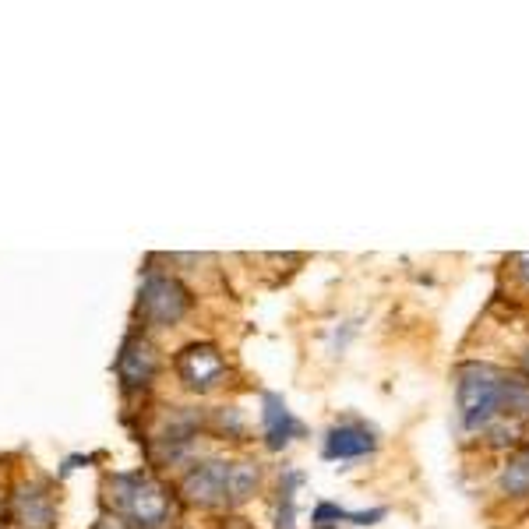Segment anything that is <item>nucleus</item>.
Instances as JSON below:
<instances>
[{
    "instance_id": "obj_1",
    "label": "nucleus",
    "mask_w": 529,
    "mask_h": 529,
    "mask_svg": "<svg viewBox=\"0 0 529 529\" xmlns=\"http://www.w3.org/2000/svg\"><path fill=\"white\" fill-rule=\"evenodd\" d=\"M110 491L113 501H117V512L138 529H159L173 512L170 491L156 480H149L145 473H120L110 484Z\"/></svg>"
},
{
    "instance_id": "obj_2",
    "label": "nucleus",
    "mask_w": 529,
    "mask_h": 529,
    "mask_svg": "<svg viewBox=\"0 0 529 529\" xmlns=\"http://www.w3.org/2000/svg\"><path fill=\"white\" fill-rule=\"evenodd\" d=\"M505 374L487 364H466L459 371V417L466 431H484L501 413Z\"/></svg>"
},
{
    "instance_id": "obj_3",
    "label": "nucleus",
    "mask_w": 529,
    "mask_h": 529,
    "mask_svg": "<svg viewBox=\"0 0 529 529\" xmlns=\"http://www.w3.org/2000/svg\"><path fill=\"white\" fill-rule=\"evenodd\" d=\"M138 311H142V318L152 321V325H177V321L191 311V293H187L173 276H149L142 283Z\"/></svg>"
},
{
    "instance_id": "obj_4",
    "label": "nucleus",
    "mask_w": 529,
    "mask_h": 529,
    "mask_svg": "<svg viewBox=\"0 0 529 529\" xmlns=\"http://www.w3.org/2000/svg\"><path fill=\"white\" fill-rule=\"evenodd\" d=\"M177 374L187 388H194V392H209V388H216L219 381H223L226 360L216 346L194 343L177 353Z\"/></svg>"
},
{
    "instance_id": "obj_5",
    "label": "nucleus",
    "mask_w": 529,
    "mask_h": 529,
    "mask_svg": "<svg viewBox=\"0 0 529 529\" xmlns=\"http://www.w3.org/2000/svg\"><path fill=\"white\" fill-rule=\"evenodd\" d=\"M156 371H159V357H156V350H152L149 339H142V336L127 339L124 350H120V357H117V374H120V381H124V388H149Z\"/></svg>"
},
{
    "instance_id": "obj_6",
    "label": "nucleus",
    "mask_w": 529,
    "mask_h": 529,
    "mask_svg": "<svg viewBox=\"0 0 529 529\" xmlns=\"http://www.w3.org/2000/svg\"><path fill=\"white\" fill-rule=\"evenodd\" d=\"M226 480H230V466L219 459L202 462V466H194L191 473L184 477V498L191 505H219L226 501Z\"/></svg>"
},
{
    "instance_id": "obj_7",
    "label": "nucleus",
    "mask_w": 529,
    "mask_h": 529,
    "mask_svg": "<svg viewBox=\"0 0 529 529\" xmlns=\"http://www.w3.org/2000/svg\"><path fill=\"white\" fill-rule=\"evenodd\" d=\"M378 448L371 427L364 424H339L325 434V459H360Z\"/></svg>"
},
{
    "instance_id": "obj_8",
    "label": "nucleus",
    "mask_w": 529,
    "mask_h": 529,
    "mask_svg": "<svg viewBox=\"0 0 529 529\" xmlns=\"http://www.w3.org/2000/svg\"><path fill=\"white\" fill-rule=\"evenodd\" d=\"M300 434V424L293 420V413L286 410V403L279 395H265V438L269 448H286Z\"/></svg>"
},
{
    "instance_id": "obj_9",
    "label": "nucleus",
    "mask_w": 529,
    "mask_h": 529,
    "mask_svg": "<svg viewBox=\"0 0 529 529\" xmlns=\"http://www.w3.org/2000/svg\"><path fill=\"white\" fill-rule=\"evenodd\" d=\"M15 515L25 529H50L53 526V501L39 487H22L15 498Z\"/></svg>"
},
{
    "instance_id": "obj_10",
    "label": "nucleus",
    "mask_w": 529,
    "mask_h": 529,
    "mask_svg": "<svg viewBox=\"0 0 529 529\" xmlns=\"http://www.w3.org/2000/svg\"><path fill=\"white\" fill-rule=\"evenodd\" d=\"M519 417H529V385L519 378H505L498 420H519Z\"/></svg>"
},
{
    "instance_id": "obj_11",
    "label": "nucleus",
    "mask_w": 529,
    "mask_h": 529,
    "mask_svg": "<svg viewBox=\"0 0 529 529\" xmlns=\"http://www.w3.org/2000/svg\"><path fill=\"white\" fill-rule=\"evenodd\" d=\"M258 487V466L254 462H237L230 466V480H226V498L230 501H247Z\"/></svg>"
},
{
    "instance_id": "obj_12",
    "label": "nucleus",
    "mask_w": 529,
    "mask_h": 529,
    "mask_svg": "<svg viewBox=\"0 0 529 529\" xmlns=\"http://www.w3.org/2000/svg\"><path fill=\"white\" fill-rule=\"evenodd\" d=\"M501 491L505 494H529V448L515 455L501 473Z\"/></svg>"
},
{
    "instance_id": "obj_13",
    "label": "nucleus",
    "mask_w": 529,
    "mask_h": 529,
    "mask_svg": "<svg viewBox=\"0 0 529 529\" xmlns=\"http://www.w3.org/2000/svg\"><path fill=\"white\" fill-rule=\"evenodd\" d=\"M300 484L297 473H286V484H283V498H279V519H276V529H293V487Z\"/></svg>"
},
{
    "instance_id": "obj_14",
    "label": "nucleus",
    "mask_w": 529,
    "mask_h": 529,
    "mask_svg": "<svg viewBox=\"0 0 529 529\" xmlns=\"http://www.w3.org/2000/svg\"><path fill=\"white\" fill-rule=\"evenodd\" d=\"M519 265H522V279H526V283H529V254H522V258H519Z\"/></svg>"
},
{
    "instance_id": "obj_15",
    "label": "nucleus",
    "mask_w": 529,
    "mask_h": 529,
    "mask_svg": "<svg viewBox=\"0 0 529 529\" xmlns=\"http://www.w3.org/2000/svg\"><path fill=\"white\" fill-rule=\"evenodd\" d=\"M522 367H526V374H529V353H526V360H522Z\"/></svg>"
}]
</instances>
